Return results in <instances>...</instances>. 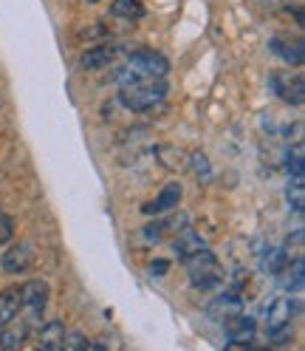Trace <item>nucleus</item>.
I'll return each mask as SVG.
<instances>
[{
	"label": "nucleus",
	"instance_id": "obj_10",
	"mask_svg": "<svg viewBox=\"0 0 305 351\" xmlns=\"http://www.w3.org/2000/svg\"><path fill=\"white\" fill-rule=\"evenodd\" d=\"M116 60V49L114 46H94V49H88V51H82V57H79V65L85 71H96V69H105V65H111Z\"/></svg>",
	"mask_w": 305,
	"mask_h": 351
},
{
	"label": "nucleus",
	"instance_id": "obj_18",
	"mask_svg": "<svg viewBox=\"0 0 305 351\" xmlns=\"http://www.w3.org/2000/svg\"><path fill=\"white\" fill-rule=\"evenodd\" d=\"M111 14L119 17V20H142L144 17V6L139 3V0H114L111 6Z\"/></svg>",
	"mask_w": 305,
	"mask_h": 351
},
{
	"label": "nucleus",
	"instance_id": "obj_2",
	"mask_svg": "<svg viewBox=\"0 0 305 351\" xmlns=\"http://www.w3.org/2000/svg\"><path fill=\"white\" fill-rule=\"evenodd\" d=\"M181 263L187 267L189 283L195 289H217L224 283V269H221V263H217L215 252H209V250L195 252Z\"/></svg>",
	"mask_w": 305,
	"mask_h": 351
},
{
	"label": "nucleus",
	"instance_id": "obj_7",
	"mask_svg": "<svg viewBox=\"0 0 305 351\" xmlns=\"http://www.w3.org/2000/svg\"><path fill=\"white\" fill-rule=\"evenodd\" d=\"M31 261H34L31 247L26 244V241H17V244H12L3 252V258H0V267H3V272H9V275H23L31 267Z\"/></svg>",
	"mask_w": 305,
	"mask_h": 351
},
{
	"label": "nucleus",
	"instance_id": "obj_14",
	"mask_svg": "<svg viewBox=\"0 0 305 351\" xmlns=\"http://www.w3.org/2000/svg\"><path fill=\"white\" fill-rule=\"evenodd\" d=\"M29 328L26 326H0V351H14L26 343Z\"/></svg>",
	"mask_w": 305,
	"mask_h": 351
},
{
	"label": "nucleus",
	"instance_id": "obj_16",
	"mask_svg": "<svg viewBox=\"0 0 305 351\" xmlns=\"http://www.w3.org/2000/svg\"><path fill=\"white\" fill-rule=\"evenodd\" d=\"M62 337H65V323L59 320H51L40 328V348H51V351H59L62 346Z\"/></svg>",
	"mask_w": 305,
	"mask_h": 351
},
{
	"label": "nucleus",
	"instance_id": "obj_9",
	"mask_svg": "<svg viewBox=\"0 0 305 351\" xmlns=\"http://www.w3.org/2000/svg\"><path fill=\"white\" fill-rule=\"evenodd\" d=\"M271 51L280 57V60H286L289 65H302L305 60V46H302V40L300 37H274L271 40Z\"/></svg>",
	"mask_w": 305,
	"mask_h": 351
},
{
	"label": "nucleus",
	"instance_id": "obj_5",
	"mask_svg": "<svg viewBox=\"0 0 305 351\" xmlns=\"http://www.w3.org/2000/svg\"><path fill=\"white\" fill-rule=\"evenodd\" d=\"M49 295H51V287L46 280H29L26 287L20 289V306L29 309L31 317H40L49 306Z\"/></svg>",
	"mask_w": 305,
	"mask_h": 351
},
{
	"label": "nucleus",
	"instance_id": "obj_19",
	"mask_svg": "<svg viewBox=\"0 0 305 351\" xmlns=\"http://www.w3.org/2000/svg\"><path fill=\"white\" fill-rule=\"evenodd\" d=\"M289 207L297 213V215H302V210H305V190H302V179H294L291 176V182H289Z\"/></svg>",
	"mask_w": 305,
	"mask_h": 351
},
{
	"label": "nucleus",
	"instance_id": "obj_22",
	"mask_svg": "<svg viewBox=\"0 0 305 351\" xmlns=\"http://www.w3.org/2000/svg\"><path fill=\"white\" fill-rule=\"evenodd\" d=\"M14 238V218L9 213H0V247H6Z\"/></svg>",
	"mask_w": 305,
	"mask_h": 351
},
{
	"label": "nucleus",
	"instance_id": "obj_12",
	"mask_svg": "<svg viewBox=\"0 0 305 351\" xmlns=\"http://www.w3.org/2000/svg\"><path fill=\"white\" fill-rule=\"evenodd\" d=\"M178 202H181V184H178V182H170V184L159 193V199L144 207V213H147V215H152V213H167V210L176 207Z\"/></svg>",
	"mask_w": 305,
	"mask_h": 351
},
{
	"label": "nucleus",
	"instance_id": "obj_8",
	"mask_svg": "<svg viewBox=\"0 0 305 351\" xmlns=\"http://www.w3.org/2000/svg\"><path fill=\"white\" fill-rule=\"evenodd\" d=\"M172 250H176L178 261H187L189 255L207 250V241H204V235H201L198 230H192L189 224H184V227L176 232V241H172Z\"/></svg>",
	"mask_w": 305,
	"mask_h": 351
},
{
	"label": "nucleus",
	"instance_id": "obj_4",
	"mask_svg": "<svg viewBox=\"0 0 305 351\" xmlns=\"http://www.w3.org/2000/svg\"><path fill=\"white\" fill-rule=\"evenodd\" d=\"M271 82V91L286 102V105H294V108H300L302 105V99H305V82H302V77H297V74H289V71H274L271 77H269Z\"/></svg>",
	"mask_w": 305,
	"mask_h": 351
},
{
	"label": "nucleus",
	"instance_id": "obj_13",
	"mask_svg": "<svg viewBox=\"0 0 305 351\" xmlns=\"http://www.w3.org/2000/svg\"><path fill=\"white\" fill-rule=\"evenodd\" d=\"M17 315H20V287H12L0 292V326L12 323Z\"/></svg>",
	"mask_w": 305,
	"mask_h": 351
},
{
	"label": "nucleus",
	"instance_id": "obj_1",
	"mask_svg": "<svg viewBox=\"0 0 305 351\" xmlns=\"http://www.w3.org/2000/svg\"><path fill=\"white\" fill-rule=\"evenodd\" d=\"M116 82H119V99L127 111H136V114H144L150 108H156L167 99V91L170 85L164 77H150V74H139L133 71L130 65L119 69L116 74Z\"/></svg>",
	"mask_w": 305,
	"mask_h": 351
},
{
	"label": "nucleus",
	"instance_id": "obj_23",
	"mask_svg": "<svg viewBox=\"0 0 305 351\" xmlns=\"http://www.w3.org/2000/svg\"><path fill=\"white\" fill-rule=\"evenodd\" d=\"M192 170H195V176H204V179H209V159L204 156V153L198 150V153H192Z\"/></svg>",
	"mask_w": 305,
	"mask_h": 351
},
{
	"label": "nucleus",
	"instance_id": "obj_21",
	"mask_svg": "<svg viewBox=\"0 0 305 351\" xmlns=\"http://www.w3.org/2000/svg\"><path fill=\"white\" fill-rule=\"evenodd\" d=\"M289 289H294V292H302V283H305V278H302V272H305V267H302V258H297L294 263L289 261Z\"/></svg>",
	"mask_w": 305,
	"mask_h": 351
},
{
	"label": "nucleus",
	"instance_id": "obj_20",
	"mask_svg": "<svg viewBox=\"0 0 305 351\" xmlns=\"http://www.w3.org/2000/svg\"><path fill=\"white\" fill-rule=\"evenodd\" d=\"M88 340H85L79 332H68L65 328V337H62V346H59V351H88Z\"/></svg>",
	"mask_w": 305,
	"mask_h": 351
},
{
	"label": "nucleus",
	"instance_id": "obj_24",
	"mask_svg": "<svg viewBox=\"0 0 305 351\" xmlns=\"http://www.w3.org/2000/svg\"><path fill=\"white\" fill-rule=\"evenodd\" d=\"M91 3H96V0H91Z\"/></svg>",
	"mask_w": 305,
	"mask_h": 351
},
{
	"label": "nucleus",
	"instance_id": "obj_6",
	"mask_svg": "<svg viewBox=\"0 0 305 351\" xmlns=\"http://www.w3.org/2000/svg\"><path fill=\"white\" fill-rule=\"evenodd\" d=\"M127 65H130L133 71L150 74V77H167V71H170L167 57L159 54V51H136V54H130Z\"/></svg>",
	"mask_w": 305,
	"mask_h": 351
},
{
	"label": "nucleus",
	"instance_id": "obj_11",
	"mask_svg": "<svg viewBox=\"0 0 305 351\" xmlns=\"http://www.w3.org/2000/svg\"><path fill=\"white\" fill-rule=\"evenodd\" d=\"M224 326H226V337L229 340H252V335H254V317H246L243 312L226 317Z\"/></svg>",
	"mask_w": 305,
	"mask_h": 351
},
{
	"label": "nucleus",
	"instance_id": "obj_17",
	"mask_svg": "<svg viewBox=\"0 0 305 351\" xmlns=\"http://www.w3.org/2000/svg\"><path fill=\"white\" fill-rule=\"evenodd\" d=\"M260 261H263V269L266 272L280 275V272H286V267H289V250L286 247H269Z\"/></svg>",
	"mask_w": 305,
	"mask_h": 351
},
{
	"label": "nucleus",
	"instance_id": "obj_15",
	"mask_svg": "<svg viewBox=\"0 0 305 351\" xmlns=\"http://www.w3.org/2000/svg\"><path fill=\"white\" fill-rule=\"evenodd\" d=\"M241 309H243V300H241V295H237V292H224L221 298H217V300L212 303V315H217L221 320H226V317L237 315Z\"/></svg>",
	"mask_w": 305,
	"mask_h": 351
},
{
	"label": "nucleus",
	"instance_id": "obj_3",
	"mask_svg": "<svg viewBox=\"0 0 305 351\" xmlns=\"http://www.w3.org/2000/svg\"><path fill=\"white\" fill-rule=\"evenodd\" d=\"M297 300H291L289 295H282V298H274L269 306H266V332L271 337L282 335V332H289L291 328V320L297 317Z\"/></svg>",
	"mask_w": 305,
	"mask_h": 351
}]
</instances>
